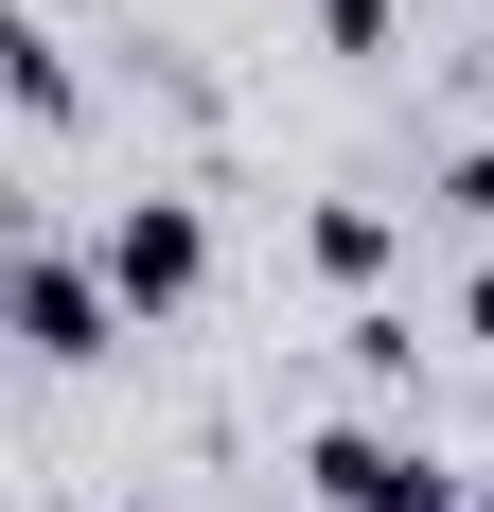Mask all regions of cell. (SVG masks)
Instances as JSON below:
<instances>
[{"label": "cell", "mask_w": 494, "mask_h": 512, "mask_svg": "<svg viewBox=\"0 0 494 512\" xmlns=\"http://www.w3.org/2000/svg\"><path fill=\"white\" fill-rule=\"evenodd\" d=\"M89 265H106V301L159 336V318H195V301H212V212H195V195H124V212L89 230Z\"/></svg>", "instance_id": "6da1fadb"}, {"label": "cell", "mask_w": 494, "mask_h": 512, "mask_svg": "<svg viewBox=\"0 0 494 512\" xmlns=\"http://www.w3.org/2000/svg\"><path fill=\"white\" fill-rule=\"evenodd\" d=\"M106 336H142V318L106 301L89 248H53V230H36V248H18V354H36V371H106Z\"/></svg>", "instance_id": "7a4b0ae2"}, {"label": "cell", "mask_w": 494, "mask_h": 512, "mask_svg": "<svg viewBox=\"0 0 494 512\" xmlns=\"http://www.w3.org/2000/svg\"><path fill=\"white\" fill-rule=\"evenodd\" d=\"M0 53H18V124H36V142H53V124L89 106V71H71V36H53V18H18V36H0Z\"/></svg>", "instance_id": "3957f363"}, {"label": "cell", "mask_w": 494, "mask_h": 512, "mask_svg": "<svg viewBox=\"0 0 494 512\" xmlns=\"http://www.w3.org/2000/svg\"><path fill=\"white\" fill-rule=\"evenodd\" d=\"M300 248H318V283H389V212L336 195V212H300Z\"/></svg>", "instance_id": "277c9868"}, {"label": "cell", "mask_w": 494, "mask_h": 512, "mask_svg": "<svg viewBox=\"0 0 494 512\" xmlns=\"http://www.w3.org/2000/svg\"><path fill=\"white\" fill-rule=\"evenodd\" d=\"M300 18H318V53H389L406 36V0H300Z\"/></svg>", "instance_id": "5b68a950"}, {"label": "cell", "mask_w": 494, "mask_h": 512, "mask_svg": "<svg viewBox=\"0 0 494 512\" xmlns=\"http://www.w3.org/2000/svg\"><path fill=\"white\" fill-rule=\"evenodd\" d=\"M371 512H459V477H442V442H406V460L371 477Z\"/></svg>", "instance_id": "8992f818"}, {"label": "cell", "mask_w": 494, "mask_h": 512, "mask_svg": "<svg viewBox=\"0 0 494 512\" xmlns=\"http://www.w3.org/2000/svg\"><path fill=\"white\" fill-rule=\"evenodd\" d=\"M424 195H442V212H459V230H494V142H459V159H442V177H424Z\"/></svg>", "instance_id": "52a82bcc"}, {"label": "cell", "mask_w": 494, "mask_h": 512, "mask_svg": "<svg viewBox=\"0 0 494 512\" xmlns=\"http://www.w3.org/2000/svg\"><path fill=\"white\" fill-rule=\"evenodd\" d=\"M459 336H477V354H494V265H477V283H459Z\"/></svg>", "instance_id": "ba28073f"}]
</instances>
